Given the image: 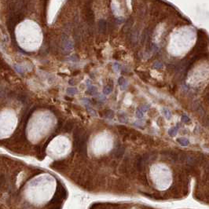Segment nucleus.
<instances>
[{
  "instance_id": "3",
  "label": "nucleus",
  "mask_w": 209,
  "mask_h": 209,
  "mask_svg": "<svg viewBox=\"0 0 209 209\" xmlns=\"http://www.w3.org/2000/svg\"><path fill=\"white\" fill-rule=\"evenodd\" d=\"M98 30L101 33H105V31L107 29V23L105 20H100L98 21Z\"/></svg>"
},
{
  "instance_id": "9",
  "label": "nucleus",
  "mask_w": 209,
  "mask_h": 209,
  "mask_svg": "<svg viewBox=\"0 0 209 209\" xmlns=\"http://www.w3.org/2000/svg\"><path fill=\"white\" fill-rule=\"evenodd\" d=\"M65 99H68V101H72V98H68V97H65Z\"/></svg>"
},
{
  "instance_id": "6",
  "label": "nucleus",
  "mask_w": 209,
  "mask_h": 209,
  "mask_svg": "<svg viewBox=\"0 0 209 209\" xmlns=\"http://www.w3.org/2000/svg\"><path fill=\"white\" fill-rule=\"evenodd\" d=\"M177 141H178V142H179L182 146H187L189 144V141L185 139H177Z\"/></svg>"
},
{
  "instance_id": "1",
  "label": "nucleus",
  "mask_w": 209,
  "mask_h": 209,
  "mask_svg": "<svg viewBox=\"0 0 209 209\" xmlns=\"http://www.w3.org/2000/svg\"><path fill=\"white\" fill-rule=\"evenodd\" d=\"M86 21L91 24L94 22V12L91 8H87L86 9Z\"/></svg>"
},
{
  "instance_id": "2",
  "label": "nucleus",
  "mask_w": 209,
  "mask_h": 209,
  "mask_svg": "<svg viewBox=\"0 0 209 209\" xmlns=\"http://www.w3.org/2000/svg\"><path fill=\"white\" fill-rule=\"evenodd\" d=\"M73 126H74V123L73 121L72 120H68L65 123V126H64V128H63V132L65 133H69V132H71L73 128Z\"/></svg>"
},
{
  "instance_id": "5",
  "label": "nucleus",
  "mask_w": 209,
  "mask_h": 209,
  "mask_svg": "<svg viewBox=\"0 0 209 209\" xmlns=\"http://www.w3.org/2000/svg\"><path fill=\"white\" fill-rule=\"evenodd\" d=\"M124 151H125L124 147H122V146L118 147L117 149L115 150V152H114V156H115V157H116V158H118V159L120 158V157L124 155Z\"/></svg>"
},
{
  "instance_id": "4",
  "label": "nucleus",
  "mask_w": 209,
  "mask_h": 209,
  "mask_svg": "<svg viewBox=\"0 0 209 209\" xmlns=\"http://www.w3.org/2000/svg\"><path fill=\"white\" fill-rule=\"evenodd\" d=\"M136 168L138 171H141L144 168V160L142 159V156H139L136 160Z\"/></svg>"
},
{
  "instance_id": "7",
  "label": "nucleus",
  "mask_w": 209,
  "mask_h": 209,
  "mask_svg": "<svg viewBox=\"0 0 209 209\" xmlns=\"http://www.w3.org/2000/svg\"><path fill=\"white\" fill-rule=\"evenodd\" d=\"M182 120L185 122V123H188V122L190 121V119H189V117L186 116H182Z\"/></svg>"
},
{
  "instance_id": "8",
  "label": "nucleus",
  "mask_w": 209,
  "mask_h": 209,
  "mask_svg": "<svg viewBox=\"0 0 209 209\" xmlns=\"http://www.w3.org/2000/svg\"><path fill=\"white\" fill-rule=\"evenodd\" d=\"M69 91H71V92H72V94H76V89H74V88H69V89H68V92H69Z\"/></svg>"
}]
</instances>
